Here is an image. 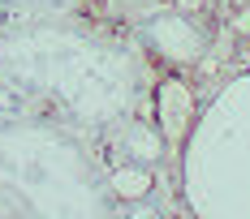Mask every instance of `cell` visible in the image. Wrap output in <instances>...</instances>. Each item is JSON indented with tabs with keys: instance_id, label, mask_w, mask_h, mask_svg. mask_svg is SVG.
I'll return each instance as SVG.
<instances>
[{
	"instance_id": "1",
	"label": "cell",
	"mask_w": 250,
	"mask_h": 219,
	"mask_svg": "<svg viewBox=\"0 0 250 219\" xmlns=\"http://www.w3.org/2000/svg\"><path fill=\"white\" fill-rule=\"evenodd\" d=\"M147 52L95 13L0 18V103L61 121L108 150L147 116Z\"/></svg>"
},
{
	"instance_id": "2",
	"label": "cell",
	"mask_w": 250,
	"mask_h": 219,
	"mask_svg": "<svg viewBox=\"0 0 250 219\" xmlns=\"http://www.w3.org/2000/svg\"><path fill=\"white\" fill-rule=\"evenodd\" d=\"M0 215L9 219H125L108 159L91 138L39 112L0 103Z\"/></svg>"
},
{
	"instance_id": "3",
	"label": "cell",
	"mask_w": 250,
	"mask_h": 219,
	"mask_svg": "<svg viewBox=\"0 0 250 219\" xmlns=\"http://www.w3.org/2000/svg\"><path fill=\"white\" fill-rule=\"evenodd\" d=\"M181 194L194 219H250V69L194 112L181 142Z\"/></svg>"
},
{
	"instance_id": "4",
	"label": "cell",
	"mask_w": 250,
	"mask_h": 219,
	"mask_svg": "<svg viewBox=\"0 0 250 219\" xmlns=\"http://www.w3.org/2000/svg\"><path fill=\"white\" fill-rule=\"evenodd\" d=\"M129 35H134V43L147 52V56L173 65V69L199 65L203 56H207V48H211L207 26H203L194 13L173 9V4H155L143 18H134V30H129Z\"/></svg>"
},
{
	"instance_id": "5",
	"label": "cell",
	"mask_w": 250,
	"mask_h": 219,
	"mask_svg": "<svg viewBox=\"0 0 250 219\" xmlns=\"http://www.w3.org/2000/svg\"><path fill=\"white\" fill-rule=\"evenodd\" d=\"M155 91V125H160V138L168 150H181V142L190 138V125H194V91L177 77H164Z\"/></svg>"
},
{
	"instance_id": "6",
	"label": "cell",
	"mask_w": 250,
	"mask_h": 219,
	"mask_svg": "<svg viewBox=\"0 0 250 219\" xmlns=\"http://www.w3.org/2000/svg\"><path fill=\"white\" fill-rule=\"evenodd\" d=\"M108 185L125 206H138L155 189V168H147V164H108Z\"/></svg>"
},
{
	"instance_id": "7",
	"label": "cell",
	"mask_w": 250,
	"mask_h": 219,
	"mask_svg": "<svg viewBox=\"0 0 250 219\" xmlns=\"http://www.w3.org/2000/svg\"><path fill=\"white\" fill-rule=\"evenodd\" d=\"M95 0H0V18H48V13H95Z\"/></svg>"
},
{
	"instance_id": "8",
	"label": "cell",
	"mask_w": 250,
	"mask_h": 219,
	"mask_svg": "<svg viewBox=\"0 0 250 219\" xmlns=\"http://www.w3.org/2000/svg\"><path fill=\"white\" fill-rule=\"evenodd\" d=\"M108 18H117V22H134V18H143L147 9L155 4H164V0H95Z\"/></svg>"
},
{
	"instance_id": "9",
	"label": "cell",
	"mask_w": 250,
	"mask_h": 219,
	"mask_svg": "<svg viewBox=\"0 0 250 219\" xmlns=\"http://www.w3.org/2000/svg\"><path fill=\"white\" fill-rule=\"evenodd\" d=\"M155 219H181V215H155Z\"/></svg>"
},
{
	"instance_id": "10",
	"label": "cell",
	"mask_w": 250,
	"mask_h": 219,
	"mask_svg": "<svg viewBox=\"0 0 250 219\" xmlns=\"http://www.w3.org/2000/svg\"><path fill=\"white\" fill-rule=\"evenodd\" d=\"M0 219H9V215H0Z\"/></svg>"
}]
</instances>
